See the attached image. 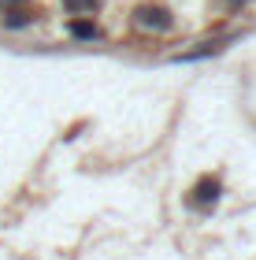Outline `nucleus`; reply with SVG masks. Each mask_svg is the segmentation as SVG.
<instances>
[{"instance_id": "f03ea898", "label": "nucleus", "mask_w": 256, "mask_h": 260, "mask_svg": "<svg viewBox=\"0 0 256 260\" xmlns=\"http://www.w3.org/2000/svg\"><path fill=\"white\" fill-rule=\"evenodd\" d=\"M219 193H223V182H219L215 175H204V179L190 190V205L193 208H215Z\"/></svg>"}, {"instance_id": "423d86ee", "label": "nucleus", "mask_w": 256, "mask_h": 260, "mask_svg": "<svg viewBox=\"0 0 256 260\" xmlns=\"http://www.w3.org/2000/svg\"><path fill=\"white\" fill-rule=\"evenodd\" d=\"M238 4H245V0H227V8H238Z\"/></svg>"}, {"instance_id": "39448f33", "label": "nucleus", "mask_w": 256, "mask_h": 260, "mask_svg": "<svg viewBox=\"0 0 256 260\" xmlns=\"http://www.w3.org/2000/svg\"><path fill=\"white\" fill-rule=\"evenodd\" d=\"M93 8H100V0H63V11H71V15H86Z\"/></svg>"}, {"instance_id": "f257e3e1", "label": "nucleus", "mask_w": 256, "mask_h": 260, "mask_svg": "<svg viewBox=\"0 0 256 260\" xmlns=\"http://www.w3.org/2000/svg\"><path fill=\"white\" fill-rule=\"evenodd\" d=\"M134 22L141 30H153V34H164V30H171V11L164 8V4H141L134 11Z\"/></svg>"}, {"instance_id": "20e7f679", "label": "nucleus", "mask_w": 256, "mask_h": 260, "mask_svg": "<svg viewBox=\"0 0 256 260\" xmlns=\"http://www.w3.org/2000/svg\"><path fill=\"white\" fill-rule=\"evenodd\" d=\"M67 30H71V38H78V41H97V34H100L89 19H75Z\"/></svg>"}, {"instance_id": "7ed1b4c3", "label": "nucleus", "mask_w": 256, "mask_h": 260, "mask_svg": "<svg viewBox=\"0 0 256 260\" xmlns=\"http://www.w3.org/2000/svg\"><path fill=\"white\" fill-rule=\"evenodd\" d=\"M30 22H33V11L26 4H15V8L4 11V26L8 30H22V26H30Z\"/></svg>"}]
</instances>
